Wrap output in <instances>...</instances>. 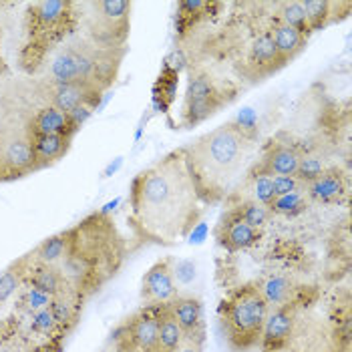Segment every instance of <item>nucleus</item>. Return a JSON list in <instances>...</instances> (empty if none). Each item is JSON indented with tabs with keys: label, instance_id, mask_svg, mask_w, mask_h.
<instances>
[{
	"label": "nucleus",
	"instance_id": "1",
	"mask_svg": "<svg viewBox=\"0 0 352 352\" xmlns=\"http://www.w3.org/2000/svg\"><path fill=\"white\" fill-rule=\"evenodd\" d=\"M204 210L184 147L139 171L129 186V226L145 242L171 245L188 238Z\"/></svg>",
	"mask_w": 352,
	"mask_h": 352
},
{
	"label": "nucleus",
	"instance_id": "2",
	"mask_svg": "<svg viewBox=\"0 0 352 352\" xmlns=\"http://www.w3.org/2000/svg\"><path fill=\"white\" fill-rule=\"evenodd\" d=\"M256 135L238 121L223 123L197 137L186 149L193 186L206 208L223 204L254 165Z\"/></svg>",
	"mask_w": 352,
	"mask_h": 352
},
{
	"label": "nucleus",
	"instance_id": "3",
	"mask_svg": "<svg viewBox=\"0 0 352 352\" xmlns=\"http://www.w3.org/2000/svg\"><path fill=\"white\" fill-rule=\"evenodd\" d=\"M123 242L105 214H93L69 230V252L63 260L60 274L79 294L99 288L119 268Z\"/></svg>",
	"mask_w": 352,
	"mask_h": 352
},
{
	"label": "nucleus",
	"instance_id": "4",
	"mask_svg": "<svg viewBox=\"0 0 352 352\" xmlns=\"http://www.w3.org/2000/svg\"><path fill=\"white\" fill-rule=\"evenodd\" d=\"M125 49H103L87 38L54 49L49 60V85L82 82L107 91L115 82Z\"/></svg>",
	"mask_w": 352,
	"mask_h": 352
},
{
	"label": "nucleus",
	"instance_id": "5",
	"mask_svg": "<svg viewBox=\"0 0 352 352\" xmlns=\"http://www.w3.org/2000/svg\"><path fill=\"white\" fill-rule=\"evenodd\" d=\"M270 306L258 284L234 288L217 308L223 340L232 352H250L260 346Z\"/></svg>",
	"mask_w": 352,
	"mask_h": 352
},
{
	"label": "nucleus",
	"instance_id": "6",
	"mask_svg": "<svg viewBox=\"0 0 352 352\" xmlns=\"http://www.w3.org/2000/svg\"><path fill=\"white\" fill-rule=\"evenodd\" d=\"M79 27L77 4L69 0H41L28 4L27 36L28 49L53 51L63 45V41Z\"/></svg>",
	"mask_w": 352,
	"mask_h": 352
},
{
	"label": "nucleus",
	"instance_id": "7",
	"mask_svg": "<svg viewBox=\"0 0 352 352\" xmlns=\"http://www.w3.org/2000/svg\"><path fill=\"white\" fill-rule=\"evenodd\" d=\"M131 10L127 0H95L81 4L79 25L87 41L103 49H125L131 34Z\"/></svg>",
	"mask_w": 352,
	"mask_h": 352
},
{
	"label": "nucleus",
	"instance_id": "8",
	"mask_svg": "<svg viewBox=\"0 0 352 352\" xmlns=\"http://www.w3.org/2000/svg\"><path fill=\"white\" fill-rule=\"evenodd\" d=\"M38 171L32 139L27 125H8L0 129V184L23 179Z\"/></svg>",
	"mask_w": 352,
	"mask_h": 352
},
{
	"label": "nucleus",
	"instance_id": "9",
	"mask_svg": "<svg viewBox=\"0 0 352 352\" xmlns=\"http://www.w3.org/2000/svg\"><path fill=\"white\" fill-rule=\"evenodd\" d=\"M228 103L223 89L216 82V79L208 73L191 75L184 107H182V125L184 127H195L216 115L219 109Z\"/></svg>",
	"mask_w": 352,
	"mask_h": 352
},
{
	"label": "nucleus",
	"instance_id": "10",
	"mask_svg": "<svg viewBox=\"0 0 352 352\" xmlns=\"http://www.w3.org/2000/svg\"><path fill=\"white\" fill-rule=\"evenodd\" d=\"M141 296L147 302V306H167L179 296L171 258L160 260L145 272Z\"/></svg>",
	"mask_w": 352,
	"mask_h": 352
},
{
	"label": "nucleus",
	"instance_id": "11",
	"mask_svg": "<svg viewBox=\"0 0 352 352\" xmlns=\"http://www.w3.org/2000/svg\"><path fill=\"white\" fill-rule=\"evenodd\" d=\"M165 306H145L127 322L125 340L133 352H157V332Z\"/></svg>",
	"mask_w": 352,
	"mask_h": 352
},
{
	"label": "nucleus",
	"instance_id": "12",
	"mask_svg": "<svg viewBox=\"0 0 352 352\" xmlns=\"http://www.w3.org/2000/svg\"><path fill=\"white\" fill-rule=\"evenodd\" d=\"M300 157L302 153L296 145L272 139L262 149L260 160H256L250 169L256 173H266V175H294L298 169Z\"/></svg>",
	"mask_w": 352,
	"mask_h": 352
},
{
	"label": "nucleus",
	"instance_id": "13",
	"mask_svg": "<svg viewBox=\"0 0 352 352\" xmlns=\"http://www.w3.org/2000/svg\"><path fill=\"white\" fill-rule=\"evenodd\" d=\"M105 91L73 82V85H49V95H51V107L60 109L65 113H73L77 109H95L101 103Z\"/></svg>",
	"mask_w": 352,
	"mask_h": 352
},
{
	"label": "nucleus",
	"instance_id": "14",
	"mask_svg": "<svg viewBox=\"0 0 352 352\" xmlns=\"http://www.w3.org/2000/svg\"><path fill=\"white\" fill-rule=\"evenodd\" d=\"M216 240L221 248H226L230 254L250 250L260 242V232L252 230L244 223L232 210H226L219 223L216 226Z\"/></svg>",
	"mask_w": 352,
	"mask_h": 352
},
{
	"label": "nucleus",
	"instance_id": "15",
	"mask_svg": "<svg viewBox=\"0 0 352 352\" xmlns=\"http://www.w3.org/2000/svg\"><path fill=\"white\" fill-rule=\"evenodd\" d=\"M169 314L179 324L182 332L186 334V340H193L204 344L206 336V318H204V306L193 296H177L171 304H167Z\"/></svg>",
	"mask_w": 352,
	"mask_h": 352
},
{
	"label": "nucleus",
	"instance_id": "16",
	"mask_svg": "<svg viewBox=\"0 0 352 352\" xmlns=\"http://www.w3.org/2000/svg\"><path fill=\"white\" fill-rule=\"evenodd\" d=\"M292 332H294V310L290 308V304L270 310L262 332V342H260L262 351L280 352L282 349H286Z\"/></svg>",
	"mask_w": 352,
	"mask_h": 352
},
{
	"label": "nucleus",
	"instance_id": "17",
	"mask_svg": "<svg viewBox=\"0 0 352 352\" xmlns=\"http://www.w3.org/2000/svg\"><path fill=\"white\" fill-rule=\"evenodd\" d=\"M304 193L310 201L316 204H324V206L340 204L349 193L346 175L338 167H328L318 179L304 186Z\"/></svg>",
	"mask_w": 352,
	"mask_h": 352
},
{
	"label": "nucleus",
	"instance_id": "18",
	"mask_svg": "<svg viewBox=\"0 0 352 352\" xmlns=\"http://www.w3.org/2000/svg\"><path fill=\"white\" fill-rule=\"evenodd\" d=\"M282 60L276 53L274 41L270 36V30H264L262 34H258L250 49H248V69L252 71V77L264 79L272 73H276L278 69H282Z\"/></svg>",
	"mask_w": 352,
	"mask_h": 352
},
{
	"label": "nucleus",
	"instance_id": "19",
	"mask_svg": "<svg viewBox=\"0 0 352 352\" xmlns=\"http://www.w3.org/2000/svg\"><path fill=\"white\" fill-rule=\"evenodd\" d=\"M30 135H67L75 137L79 127L73 123L71 115L56 107L38 109L27 123Z\"/></svg>",
	"mask_w": 352,
	"mask_h": 352
},
{
	"label": "nucleus",
	"instance_id": "20",
	"mask_svg": "<svg viewBox=\"0 0 352 352\" xmlns=\"http://www.w3.org/2000/svg\"><path fill=\"white\" fill-rule=\"evenodd\" d=\"M30 139L38 171L60 162L73 145V137L67 135H30Z\"/></svg>",
	"mask_w": 352,
	"mask_h": 352
},
{
	"label": "nucleus",
	"instance_id": "21",
	"mask_svg": "<svg viewBox=\"0 0 352 352\" xmlns=\"http://www.w3.org/2000/svg\"><path fill=\"white\" fill-rule=\"evenodd\" d=\"M270 36L272 41H274L276 53L280 56L282 65H288L292 58H296V56L304 51L306 41H308V38H304V36L300 34L298 30L282 25L278 19H274V25H272L270 28Z\"/></svg>",
	"mask_w": 352,
	"mask_h": 352
},
{
	"label": "nucleus",
	"instance_id": "22",
	"mask_svg": "<svg viewBox=\"0 0 352 352\" xmlns=\"http://www.w3.org/2000/svg\"><path fill=\"white\" fill-rule=\"evenodd\" d=\"M67 252H69V230L54 234L43 244H38V248L34 250V260L41 266H54L65 260Z\"/></svg>",
	"mask_w": 352,
	"mask_h": 352
},
{
	"label": "nucleus",
	"instance_id": "23",
	"mask_svg": "<svg viewBox=\"0 0 352 352\" xmlns=\"http://www.w3.org/2000/svg\"><path fill=\"white\" fill-rule=\"evenodd\" d=\"M30 272V286H34V288H38V290H43V292H47L49 296H63L65 294V278H63V274L56 270L54 266H36L34 270H27Z\"/></svg>",
	"mask_w": 352,
	"mask_h": 352
},
{
	"label": "nucleus",
	"instance_id": "24",
	"mask_svg": "<svg viewBox=\"0 0 352 352\" xmlns=\"http://www.w3.org/2000/svg\"><path fill=\"white\" fill-rule=\"evenodd\" d=\"M258 288H260L262 296L268 302L270 308H280V306H288L290 304L292 284L284 276H268L264 282L258 284Z\"/></svg>",
	"mask_w": 352,
	"mask_h": 352
},
{
	"label": "nucleus",
	"instance_id": "25",
	"mask_svg": "<svg viewBox=\"0 0 352 352\" xmlns=\"http://www.w3.org/2000/svg\"><path fill=\"white\" fill-rule=\"evenodd\" d=\"M186 342V334L182 332L179 324L169 314L167 306L163 308L160 332H157V352H175Z\"/></svg>",
	"mask_w": 352,
	"mask_h": 352
},
{
	"label": "nucleus",
	"instance_id": "26",
	"mask_svg": "<svg viewBox=\"0 0 352 352\" xmlns=\"http://www.w3.org/2000/svg\"><path fill=\"white\" fill-rule=\"evenodd\" d=\"M304 12H306V19L310 23L312 32L314 30H322L330 23H334V8L338 6V2H328V0H302L300 2Z\"/></svg>",
	"mask_w": 352,
	"mask_h": 352
},
{
	"label": "nucleus",
	"instance_id": "27",
	"mask_svg": "<svg viewBox=\"0 0 352 352\" xmlns=\"http://www.w3.org/2000/svg\"><path fill=\"white\" fill-rule=\"evenodd\" d=\"M276 19H278L282 25L298 30L304 38H308V36L312 34V28H310V23H308V19H306V12H304L300 0L282 2V4L278 6V16H276Z\"/></svg>",
	"mask_w": 352,
	"mask_h": 352
},
{
	"label": "nucleus",
	"instance_id": "28",
	"mask_svg": "<svg viewBox=\"0 0 352 352\" xmlns=\"http://www.w3.org/2000/svg\"><path fill=\"white\" fill-rule=\"evenodd\" d=\"M308 204H310V199L306 197L304 190H300L274 197L272 204L268 206V210H270V214H274V216L294 217L300 216L302 212H306L308 210Z\"/></svg>",
	"mask_w": 352,
	"mask_h": 352
},
{
	"label": "nucleus",
	"instance_id": "29",
	"mask_svg": "<svg viewBox=\"0 0 352 352\" xmlns=\"http://www.w3.org/2000/svg\"><path fill=\"white\" fill-rule=\"evenodd\" d=\"M228 210H232L236 216L240 217L244 223H248L252 230L260 232L268 219H270V210L266 206H260V204H254V201H244V204H236V206H230Z\"/></svg>",
	"mask_w": 352,
	"mask_h": 352
},
{
	"label": "nucleus",
	"instance_id": "30",
	"mask_svg": "<svg viewBox=\"0 0 352 352\" xmlns=\"http://www.w3.org/2000/svg\"><path fill=\"white\" fill-rule=\"evenodd\" d=\"M49 310H51V314H53L54 322L58 326V330H65V332H67L69 328H73L75 322H77L79 306L69 298V296H65V294L53 298Z\"/></svg>",
	"mask_w": 352,
	"mask_h": 352
},
{
	"label": "nucleus",
	"instance_id": "31",
	"mask_svg": "<svg viewBox=\"0 0 352 352\" xmlns=\"http://www.w3.org/2000/svg\"><path fill=\"white\" fill-rule=\"evenodd\" d=\"M23 264L25 262H19L14 266H10L8 270H4L0 274V308L8 302V300L14 296V292L19 290L21 282H23V276L25 272L23 270Z\"/></svg>",
	"mask_w": 352,
	"mask_h": 352
},
{
	"label": "nucleus",
	"instance_id": "32",
	"mask_svg": "<svg viewBox=\"0 0 352 352\" xmlns=\"http://www.w3.org/2000/svg\"><path fill=\"white\" fill-rule=\"evenodd\" d=\"M326 169V163L322 157H318V155H304L302 153V157H300L298 163V169H296V173H294V177L298 179L302 186H306V184H310V182H314V179H318L322 173H324Z\"/></svg>",
	"mask_w": 352,
	"mask_h": 352
},
{
	"label": "nucleus",
	"instance_id": "33",
	"mask_svg": "<svg viewBox=\"0 0 352 352\" xmlns=\"http://www.w3.org/2000/svg\"><path fill=\"white\" fill-rule=\"evenodd\" d=\"M51 302H53V296H49L47 292H43V290H38V288H34L30 284H28V288L25 290V294H23V300H21L23 308L27 312H30V314L32 312H38L43 308H49Z\"/></svg>",
	"mask_w": 352,
	"mask_h": 352
},
{
	"label": "nucleus",
	"instance_id": "34",
	"mask_svg": "<svg viewBox=\"0 0 352 352\" xmlns=\"http://www.w3.org/2000/svg\"><path fill=\"white\" fill-rule=\"evenodd\" d=\"M58 326L54 322L53 314L49 308H43L38 312H32L30 314V330L36 332V334H53Z\"/></svg>",
	"mask_w": 352,
	"mask_h": 352
},
{
	"label": "nucleus",
	"instance_id": "35",
	"mask_svg": "<svg viewBox=\"0 0 352 352\" xmlns=\"http://www.w3.org/2000/svg\"><path fill=\"white\" fill-rule=\"evenodd\" d=\"M272 188H274V195H286L292 191L304 190V186L300 184L294 175H272Z\"/></svg>",
	"mask_w": 352,
	"mask_h": 352
},
{
	"label": "nucleus",
	"instance_id": "36",
	"mask_svg": "<svg viewBox=\"0 0 352 352\" xmlns=\"http://www.w3.org/2000/svg\"><path fill=\"white\" fill-rule=\"evenodd\" d=\"M34 352H63V344H60V338H54V340H49L45 344H41Z\"/></svg>",
	"mask_w": 352,
	"mask_h": 352
},
{
	"label": "nucleus",
	"instance_id": "37",
	"mask_svg": "<svg viewBox=\"0 0 352 352\" xmlns=\"http://www.w3.org/2000/svg\"><path fill=\"white\" fill-rule=\"evenodd\" d=\"M201 346L204 344H199V342H193V340H186L179 349L175 352H201Z\"/></svg>",
	"mask_w": 352,
	"mask_h": 352
}]
</instances>
